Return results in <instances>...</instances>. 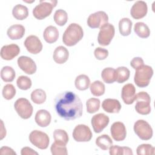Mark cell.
<instances>
[{
  "mask_svg": "<svg viewBox=\"0 0 155 155\" xmlns=\"http://www.w3.org/2000/svg\"><path fill=\"white\" fill-rule=\"evenodd\" d=\"M96 144L102 150H107L113 145V141L108 135L102 134L96 138Z\"/></svg>",
  "mask_w": 155,
  "mask_h": 155,
  "instance_id": "cell-28",
  "label": "cell"
},
{
  "mask_svg": "<svg viewBox=\"0 0 155 155\" xmlns=\"http://www.w3.org/2000/svg\"><path fill=\"white\" fill-rule=\"evenodd\" d=\"M29 140L36 147L45 150L47 148L50 142L48 136L39 130H33L29 134Z\"/></svg>",
  "mask_w": 155,
  "mask_h": 155,
  "instance_id": "cell-9",
  "label": "cell"
},
{
  "mask_svg": "<svg viewBox=\"0 0 155 155\" xmlns=\"http://www.w3.org/2000/svg\"><path fill=\"white\" fill-rule=\"evenodd\" d=\"M110 119L104 113H98L94 115L91 120L93 130L96 133H101L108 124Z\"/></svg>",
  "mask_w": 155,
  "mask_h": 155,
  "instance_id": "cell-12",
  "label": "cell"
},
{
  "mask_svg": "<svg viewBox=\"0 0 155 155\" xmlns=\"http://www.w3.org/2000/svg\"><path fill=\"white\" fill-rule=\"evenodd\" d=\"M103 81L107 84H112L116 81V70L111 67L105 68L101 73Z\"/></svg>",
  "mask_w": 155,
  "mask_h": 155,
  "instance_id": "cell-29",
  "label": "cell"
},
{
  "mask_svg": "<svg viewBox=\"0 0 155 155\" xmlns=\"http://www.w3.org/2000/svg\"><path fill=\"white\" fill-rule=\"evenodd\" d=\"M155 148L150 144L143 143L139 145L136 149V153L138 155L154 154Z\"/></svg>",
  "mask_w": 155,
  "mask_h": 155,
  "instance_id": "cell-39",
  "label": "cell"
},
{
  "mask_svg": "<svg viewBox=\"0 0 155 155\" xmlns=\"http://www.w3.org/2000/svg\"><path fill=\"white\" fill-rule=\"evenodd\" d=\"M21 154L22 155H38V153L34 151L32 148L28 147H23L21 149Z\"/></svg>",
  "mask_w": 155,
  "mask_h": 155,
  "instance_id": "cell-44",
  "label": "cell"
},
{
  "mask_svg": "<svg viewBox=\"0 0 155 155\" xmlns=\"http://www.w3.org/2000/svg\"><path fill=\"white\" fill-rule=\"evenodd\" d=\"M2 94L4 99L7 100H10L13 99L15 96L16 89L12 84H8L3 87Z\"/></svg>",
  "mask_w": 155,
  "mask_h": 155,
  "instance_id": "cell-40",
  "label": "cell"
},
{
  "mask_svg": "<svg viewBox=\"0 0 155 155\" xmlns=\"http://www.w3.org/2000/svg\"><path fill=\"white\" fill-rule=\"evenodd\" d=\"M90 84V78L85 74H80L78 76L74 81L76 88L81 91L87 90L89 87Z\"/></svg>",
  "mask_w": 155,
  "mask_h": 155,
  "instance_id": "cell-27",
  "label": "cell"
},
{
  "mask_svg": "<svg viewBox=\"0 0 155 155\" xmlns=\"http://www.w3.org/2000/svg\"><path fill=\"white\" fill-rule=\"evenodd\" d=\"M84 36V31L81 25L76 23L70 24L65 30L62 41L65 45L71 47L80 41Z\"/></svg>",
  "mask_w": 155,
  "mask_h": 155,
  "instance_id": "cell-2",
  "label": "cell"
},
{
  "mask_svg": "<svg viewBox=\"0 0 155 155\" xmlns=\"http://www.w3.org/2000/svg\"><path fill=\"white\" fill-rule=\"evenodd\" d=\"M92 136L90 128L84 124L76 125L73 131V137L76 142H88Z\"/></svg>",
  "mask_w": 155,
  "mask_h": 155,
  "instance_id": "cell-11",
  "label": "cell"
},
{
  "mask_svg": "<svg viewBox=\"0 0 155 155\" xmlns=\"http://www.w3.org/2000/svg\"><path fill=\"white\" fill-rule=\"evenodd\" d=\"M51 119V114L46 110H39L35 114V122L39 126L41 127H47L50 124Z\"/></svg>",
  "mask_w": 155,
  "mask_h": 155,
  "instance_id": "cell-20",
  "label": "cell"
},
{
  "mask_svg": "<svg viewBox=\"0 0 155 155\" xmlns=\"http://www.w3.org/2000/svg\"><path fill=\"white\" fill-rule=\"evenodd\" d=\"M134 31L141 38H147L150 35V30L147 24L142 22H138L134 24Z\"/></svg>",
  "mask_w": 155,
  "mask_h": 155,
  "instance_id": "cell-26",
  "label": "cell"
},
{
  "mask_svg": "<svg viewBox=\"0 0 155 155\" xmlns=\"http://www.w3.org/2000/svg\"><path fill=\"white\" fill-rule=\"evenodd\" d=\"M57 1H40L33 10V15L35 18L39 20L43 19L48 16L52 12L53 8L56 7Z\"/></svg>",
  "mask_w": 155,
  "mask_h": 155,
  "instance_id": "cell-4",
  "label": "cell"
},
{
  "mask_svg": "<svg viewBox=\"0 0 155 155\" xmlns=\"http://www.w3.org/2000/svg\"><path fill=\"white\" fill-rule=\"evenodd\" d=\"M16 74L14 69L10 66L3 67L1 70V78L2 80L5 82H12Z\"/></svg>",
  "mask_w": 155,
  "mask_h": 155,
  "instance_id": "cell-30",
  "label": "cell"
},
{
  "mask_svg": "<svg viewBox=\"0 0 155 155\" xmlns=\"http://www.w3.org/2000/svg\"><path fill=\"white\" fill-rule=\"evenodd\" d=\"M147 3L143 1H137L131 7L130 13L134 19H139L143 18L147 15Z\"/></svg>",
  "mask_w": 155,
  "mask_h": 155,
  "instance_id": "cell-17",
  "label": "cell"
},
{
  "mask_svg": "<svg viewBox=\"0 0 155 155\" xmlns=\"http://www.w3.org/2000/svg\"><path fill=\"white\" fill-rule=\"evenodd\" d=\"M14 107L18 115L24 119L30 118L33 114V106L26 98L18 99L15 102Z\"/></svg>",
  "mask_w": 155,
  "mask_h": 155,
  "instance_id": "cell-6",
  "label": "cell"
},
{
  "mask_svg": "<svg viewBox=\"0 0 155 155\" xmlns=\"http://www.w3.org/2000/svg\"><path fill=\"white\" fill-rule=\"evenodd\" d=\"M20 52L19 46L15 44L4 45L1 49V57L2 59L7 61L13 59L17 56Z\"/></svg>",
  "mask_w": 155,
  "mask_h": 155,
  "instance_id": "cell-18",
  "label": "cell"
},
{
  "mask_svg": "<svg viewBox=\"0 0 155 155\" xmlns=\"http://www.w3.org/2000/svg\"><path fill=\"white\" fill-rule=\"evenodd\" d=\"M130 71L125 67H119L116 70V81L119 84L123 83L129 79Z\"/></svg>",
  "mask_w": 155,
  "mask_h": 155,
  "instance_id": "cell-31",
  "label": "cell"
},
{
  "mask_svg": "<svg viewBox=\"0 0 155 155\" xmlns=\"http://www.w3.org/2000/svg\"><path fill=\"white\" fill-rule=\"evenodd\" d=\"M103 110L109 113H118L121 109L120 102L116 99H105L102 104Z\"/></svg>",
  "mask_w": 155,
  "mask_h": 155,
  "instance_id": "cell-19",
  "label": "cell"
},
{
  "mask_svg": "<svg viewBox=\"0 0 155 155\" xmlns=\"http://www.w3.org/2000/svg\"><path fill=\"white\" fill-rule=\"evenodd\" d=\"M108 16L104 11H98L91 14L87 19V25L91 28H101L108 23Z\"/></svg>",
  "mask_w": 155,
  "mask_h": 155,
  "instance_id": "cell-10",
  "label": "cell"
},
{
  "mask_svg": "<svg viewBox=\"0 0 155 155\" xmlns=\"http://www.w3.org/2000/svg\"><path fill=\"white\" fill-rule=\"evenodd\" d=\"M24 44L27 50L31 54H36L42 50V42L35 35H30L27 36Z\"/></svg>",
  "mask_w": 155,
  "mask_h": 155,
  "instance_id": "cell-13",
  "label": "cell"
},
{
  "mask_svg": "<svg viewBox=\"0 0 155 155\" xmlns=\"http://www.w3.org/2000/svg\"><path fill=\"white\" fill-rule=\"evenodd\" d=\"M46 98L47 95L45 91L40 88L33 90L31 93V99L36 104H42L44 103Z\"/></svg>",
  "mask_w": 155,
  "mask_h": 155,
  "instance_id": "cell-32",
  "label": "cell"
},
{
  "mask_svg": "<svg viewBox=\"0 0 155 155\" xmlns=\"http://www.w3.org/2000/svg\"><path fill=\"white\" fill-rule=\"evenodd\" d=\"M109 153L111 155H124V147L111 145L109 148Z\"/></svg>",
  "mask_w": 155,
  "mask_h": 155,
  "instance_id": "cell-42",
  "label": "cell"
},
{
  "mask_svg": "<svg viewBox=\"0 0 155 155\" xmlns=\"http://www.w3.org/2000/svg\"><path fill=\"white\" fill-rule=\"evenodd\" d=\"M91 94L95 96H100L104 94L105 88V85L100 81H95L90 86Z\"/></svg>",
  "mask_w": 155,
  "mask_h": 155,
  "instance_id": "cell-33",
  "label": "cell"
},
{
  "mask_svg": "<svg viewBox=\"0 0 155 155\" xmlns=\"http://www.w3.org/2000/svg\"><path fill=\"white\" fill-rule=\"evenodd\" d=\"M43 37L45 41L48 44L55 42L59 37V31L58 28L53 25L47 27L44 31Z\"/></svg>",
  "mask_w": 155,
  "mask_h": 155,
  "instance_id": "cell-23",
  "label": "cell"
},
{
  "mask_svg": "<svg viewBox=\"0 0 155 155\" xmlns=\"http://www.w3.org/2000/svg\"><path fill=\"white\" fill-rule=\"evenodd\" d=\"M153 75V70L151 67L143 65L137 68L134 76V81L136 85L140 88L148 86Z\"/></svg>",
  "mask_w": 155,
  "mask_h": 155,
  "instance_id": "cell-3",
  "label": "cell"
},
{
  "mask_svg": "<svg viewBox=\"0 0 155 155\" xmlns=\"http://www.w3.org/2000/svg\"><path fill=\"white\" fill-rule=\"evenodd\" d=\"M115 33V29L113 25L107 23L100 28L97 36L98 43L102 46L108 45Z\"/></svg>",
  "mask_w": 155,
  "mask_h": 155,
  "instance_id": "cell-8",
  "label": "cell"
},
{
  "mask_svg": "<svg viewBox=\"0 0 155 155\" xmlns=\"http://www.w3.org/2000/svg\"><path fill=\"white\" fill-rule=\"evenodd\" d=\"M53 137L54 141L67 145L68 142V136L67 133L62 129H56L53 132Z\"/></svg>",
  "mask_w": 155,
  "mask_h": 155,
  "instance_id": "cell-35",
  "label": "cell"
},
{
  "mask_svg": "<svg viewBox=\"0 0 155 155\" xmlns=\"http://www.w3.org/2000/svg\"><path fill=\"white\" fill-rule=\"evenodd\" d=\"M17 63L19 67L28 74H33L36 71V65L35 61L30 57L21 56L18 59Z\"/></svg>",
  "mask_w": 155,
  "mask_h": 155,
  "instance_id": "cell-14",
  "label": "cell"
},
{
  "mask_svg": "<svg viewBox=\"0 0 155 155\" xmlns=\"http://www.w3.org/2000/svg\"><path fill=\"white\" fill-rule=\"evenodd\" d=\"M53 19L57 25L63 26L67 23L68 20L67 13L62 9H58L54 12Z\"/></svg>",
  "mask_w": 155,
  "mask_h": 155,
  "instance_id": "cell-34",
  "label": "cell"
},
{
  "mask_svg": "<svg viewBox=\"0 0 155 155\" xmlns=\"http://www.w3.org/2000/svg\"><path fill=\"white\" fill-rule=\"evenodd\" d=\"M136 111L140 114L147 115L151 112V98L150 95L145 91H141L136 94Z\"/></svg>",
  "mask_w": 155,
  "mask_h": 155,
  "instance_id": "cell-5",
  "label": "cell"
},
{
  "mask_svg": "<svg viewBox=\"0 0 155 155\" xmlns=\"http://www.w3.org/2000/svg\"><path fill=\"white\" fill-rule=\"evenodd\" d=\"M50 150L53 155H67L68 154L66 145L56 141L52 143Z\"/></svg>",
  "mask_w": 155,
  "mask_h": 155,
  "instance_id": "cell-37",
  "label": "cell"
},
{
  "mask_svg": "<svg viewBox=\"0 0 155 155\" xmlns=\"http://www.w3.org/2000/svg\"><path fill=\"white\" fill-rule=\"evenodd\" d=\"M136 88L132 84H127L122 88L121 97L127 105L132 104L136 99Z\"/></svg>",
  "mask_w": 155,
  "mask_h": 155,
  "instance_id": "cell-16",
  "label": "cell"
},
{
  "mask_svg": "<svg viewBox=\"0 0 155 155\" xmlns=\"http://www.w3.org/2000/svg\"><path fill=\"white\" fill-rule=\"evenodd\" d=\"M0 154L1 155H4V154H15L16 155V153L15 152V151L8 147H6V146H4V147H2L0 149Z\"/></svg>",
  "mask_w": 155,
  "mask_h": 155,
  "instance_id": "cell-45",
  "label": "cell"
},
{
  "mask_svg": "<svg viewBox=\"0 0 155 155\" xmlns=\"http://www.w3.org/2000/svg\"><path fill=\"white\" fill-rule=\"evenodd\" d=\"M69 52L68 50L63 46L57 47L53 54V58L54 62L58 64L65 63L68 59Z\"/></svg>",
  "mask_w": 155,
  "mask_h": 155,
  "instance_id": "cell-21",
  "label": "cell"
},
{
  "mask_svg": "<svg viewBox=\"0 0 155 155\" xmlns=\"http://www.w3.org/2000/svg\"><path fill=\"white\" fill-rule=\"evenodd\" d=\"M95 58L98 60H104L108 56V51L102 47H97L94 51Z\"/></svg>",
  "mask_w": 155,
  "mask_h": 155,
  "instance_id": "cell-41",
  "label": "cell"
},
{
  "mask_svg": "<svg viewBox=\"0 0 155 155\" xmlns=\"http://www.w3.org/2000/svg\"><path fill=\"white\" fill-rule=\"evenodd\" d=\"M134 131L142 140H148L153 136V129L148 122L144 120H137L133 127Z\"/></svg>",
  "mask_w": 155,
  "mask_h": 155,
  "instance_id": "cell-7",
  "label": "cell"
},
{
  "mask_svg": "<svg viewBox=\"0 0 155 155\" xmlns=\"http://www.w3.org/2000/svg\"><path fill=\"white\" fill-rule=\"evenodd\" d=\"M16 84L19 88L22 90H27L31 87L32 82L28 76H21L18 77L16 81Z\"/></svg>",
  "mask_w": 155,
  "mask_h": 155,
  "instance_id": "cell-38",
  "label": "cell"
},
{
  "mask_svg": "<svg viewBox=\"0 0 155 155\" xmlns=\"http://www.w3.org/2000/svg\"><path fill=\"white\" fill-rule=\"evenodd\" d=\"M25 31V30L23 25L21 24H15L8 28L7 34L10 39L12 40H17L23 37Z\"/></svg>",
  "mask_w": 155,
  "mask_h": 155,
  "instance_id": "cell-22",
  "label": "cell"
},
{
  "mask_svg": "<svg viewBox=\"0 0 155 155\" xmlns=\"http://www.w3.org/2000/svg\"><path fill=\"white\" fill-rule=\"evenodd\" d=\"M100 100L97 98L91 97L86 102L87 111L88 113H94L97 111L100 108Z\"/></svg>",
  "mask_w": 155,
  "mask_h": 155,
  "instance_id": "cell-36",
  "label": "cell"
},
{
  "mask_svg": "<svg viewBox=\"0 0 155 155\" xmlns=\"http://www.w3.org/2000/svg\"><path fill=\"white\" fill-rule=\"evenodd\" d=\"M110 132L113 139L116 141L124 140L127 136L125 126L121 122H114L111 126Z\"/></svg>",
  "mask_w": 155,
  "mask_h": 155,
  "instance_id": "cell-15",
  "label": "cell"
},
{
  "mask_svg": "<svg viewBox=\"0 0 155 155\" xmlns=\"http://www.w3.org/2000/svg\"><path fill=\"white\" fill-rule=\"evenodd\" d=\"M144 65V62L142 58L140 57L134 58L130 62V65L135 70Z\"/></svg>",
  "mask_w": 155,
  "mask_h": 155,
  "instance_id": "cell-43",
  "label": "cell"
},
{
  "mask_svg": "<svg viewBox=\"0 0 155 155\" xmlns=\"http://www.w3.org/2000/svg\"><path fill=\"white\" fill-rule=\"evenodd\" d=\"M12 15L18 20H24L28 16V8L24 5L17 4L13 8Z\"/></svg>",
  "mask_w": 155,
  "mask_h": 155,
  "instance_id": "cell-24",
  "label": "cell"
},
{
  "mask_svg": "<svg viewBox=\"0 0 155 155\" xmlns=\"http://www.w3.org/2000/svg\"><path fill=\"white\" fill-rule=\"evenodd\" d=\"M132 21L128 18H124L119 21V30L121 35L128 36L131 31Z\"/></svg>",
  "mask_w": 155,
  "mask_h": 155,
  "instance_id": "cell-25",
  "label": "cell"
},
{
  "mask_svg": "<svg viewBox=\"0 0 155 155\" xmlns=\"http://www.w3.org/2000/svg\"><path fill=\"white\" fill-rule=\"evenodd\" d=\"M54 102L57 114L66 120H74L82 115V102L79 96L72 91H66L58 94Z\"/></svg>",
  "mask_w": 155,
  "mask_h": 155,
  "instance_id": "cell-1",
  "label": "cell"
}]
</instances>
